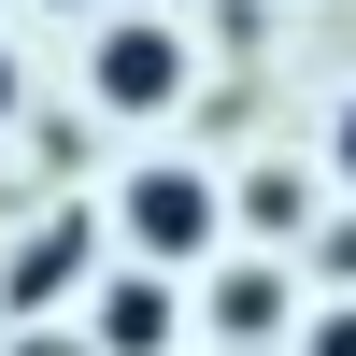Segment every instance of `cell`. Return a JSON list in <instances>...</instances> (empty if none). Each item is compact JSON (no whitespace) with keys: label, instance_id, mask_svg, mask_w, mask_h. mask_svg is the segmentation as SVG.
Masks as SVG:
<instances>
[{"label":"cell","instance_id":"1","mask_svg":"<svg viewBox=\"0 0 356 356\" xmlns=\"http://www.w3.org/2000/svg\"><path fill=\"white\" fill-rule=\"evenodd\" d=\"M86 100H100V114H171V100H186V29H171V15H100Z\"/></svg>","mask_w":356,"mask_h":356},{"label":"cell","instance_id":"2","mask_svg":"<svg viewBox=\"0 0 356 356\" xmlns=\"http://www.w3.org/2000/svg\"><path fill=\"white\" fill-rule=\"evenodd\" d=\"M129 243H143V271H186L200 243H214V171L200 157H157V171H129Z\"/></svg>","mask_w":356,"mask_h":356},{"label":"cell","instance_id":"3","mask_svg":"<svg viewBox=\"0 0 356 356\" xmlns=\"http://www.w3.org/2000/svg\"><path fill=\"white\" fill-rule=\"evenodd\" d=\"M86 342H100V356H157L171 342V285L157 271H114L100 300H86Z\"/></svg>","mask_w":356,"mask_h":356},{"label":"cell","instance_id":"4","mask_svg":"<svg viewBox=\"0 0 356 356\" xmlns=\"http://www.w3.org/2000/svg\"><path fill=\"white\" fill-rule=\"evenodd\" d=\"M72 271H86V228H72V214H57V228H43V243H29V257H15V271H0V314H43V300H57V285H72Z\"/></svg>","mask_w":356,"mask_h":356},{"label":"cell","instance_id":"5","mask_svg":"<svg viewBox=\"0 0 356 356\" xmlns=\"http://www.w3.org/2000/svg\"><path fill=\"white\" fill-rule=\"evenodd\" d=\"M214 328H228V342L285 328V271H214Z\"/></svg>","mask_w":356,"mask_h":356},{"label":"cell","instance_id":"6","mask_svg":"<svg viewBox=\"0 0 356 356\" xmlns=\"http://www.w3.org/2000/svg\"><path fill=\"white\" fill-rule=\"evenodd\" d=\"M243 214H257V228H300V214H314V186H300V171H257V186H243Z\"/></svg>","mask_w":356,"mask_h":356},{"label":"cell","instance_id":"7","mask_svg":"<svg viewBox=\"0 0 356 356\" xmlns=\"http://www.w3.org/2000/svg\"><path fill=\"white\" fill-rule=\"evenodd\" d=\"M314 271H328V300H356V214H328V228H314Z\"/></svg>","mask_w":356,"mask_h":356},{"label":"cell","instance_id":"8","mask_svg":"<svg viewBox=\"0 0 356 356\" xmlns=\"http://www.w3.org/2000/svg\"><path fill=\"white\" fill-rule=\"evenodd\" d=\"M300 356H356V300H314L300 314Z\"/></svg>","mask_w":356,"mask_h":356},{"label":"cell","instance_id":"9","mask_svg":"<svg viewBox=\"0 0 356 356\" xmlns=\"http://www.w3.org/2000/svg\"><path fill=\"white\" fill-rule=\"evenodd\" d=\"M328 171H342V200H356V100L328 114Z\"/></svg>","mask_w":356,"mask_h":356},{"label":"cell","instance_id":"10","mask_svg":"<svg viewBox=\"0 0 356 356\" xmlns=\"http://www.w3.org/2000/svg\"><path fill=\"white\" fill-rule=\"evenodd\" d=\"M0 114H15V57H0Z\"/></svg>","mask_w":356,"mask_h":356},{"label":"cell","instance_id":"11","mask_svg":"<svg viewBox=\"0 0 356 356\" xmlns=\"http://www.w3.org/2000/svg\"><path fill=\"white\" fill-rule=\"evenodd\" d=\"M57 15H100V0H57Z\"/></svg>","mask_w":356,"mask_h":356}]
</instances>
